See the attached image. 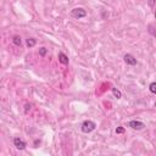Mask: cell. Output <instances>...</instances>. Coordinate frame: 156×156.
Segmentation results:
<instances>
[{"label":"cell","mask_w":156,"mask_h":156,"mask_svg":"<svg viewBox=\"0 0 156 156\" xmlns=\"http://www.w3.org/2000/svg\"><path fill=\"white\" fill-rule=\"evenodd\" d=\"M71 16L73 18H77V20H79V18H83L87 16V11L83 9V7H76L71 11Z\"/></svg>","instance_id":"cell-2"},{"label":"cell","mask_w":156,"mask_h":156,"mask_svg":"<svg viewBox=\"0 0 156 156\" xmlns=\"http://www.w3.org/2000/svg\"><path fill=\"white\" fill-rule=\"evenodd\" d=\"M128 126L130 128H133V129H137V130H140V129H143L144 127H145V125H144L143 122H140V121H130L128 123Z\"/></svg>","instance_id":"cell-3"},{"label":"cell","mask_w":156,"mask_h":156,"mask_svg":"<svg viewBox=\"0 0 156 156\" xmlns=\"http://www.w3.org/2000/svg\"><path fill=\"white\" fill-rule=\"evenodd\" d=\"M112 93H114V95H115L117 99H121V98H122V93L118 90L117 88H112Z\"/></svg>","instance_id":"cell-9"},{"label":"cell","mask_w":156,"mask_h":156,"mask_svg":"<svg viewBox=\"0 0 156 156\" xmlns=\"http://www.w3.org/2000/svg\"><path fill=\"white\" fill-rule=\"evenodd\" d=\"M155 107H156V103H155Z\"/></svg>","instance_id":"cell-15"},{"label":"cell","mask_w":156,"mask_h":156,"mask_svg":"<svg viewBox=\"0 0 156 156\" xmlns=\"http://www.w3.org/2000/svg\"><path fill=\"white\" fill-rule=\"evenodd\" d=\"M14 145L16 147V149L18 150H23L26 148V141L22 140L21 138H15L14 139Z\"/></svg>","instance_id":"cell-4"},{"label":"cell","mask_w":156,"mask_h":156,"mask_svg":"<svg viewBox=\"0 0 156 156\" xmlns=\"http://www.w3.org/2000/svg\"><path fill=\"white\" fill-rule=\"evenodd\" d=\"M116 133H117V134H122V133H125V128L123 127H117L116 128Z\"/></svg>","instance_id":"cell-11"},{"label":"cell","mask_w":156,"mask_h":156,"mask_svg":"<svg viewBox=\"0 0 156 156\" xmlns=\"http://www.w3.org/2000/svg\"><path fill=\"white\" fill-rule=\"evenodd\" d=\"M155 18H156V11H155Z\"/></svg>","instance_id":"cell-14"},{"label":"cell","mask_w":156,"mask_h":156,"mask_svg":"<svg viewBox=\"0 0 156 156\" xmlns=\"http://www.w3.org/2000/svg\"><path fill=\"white\" fill-rule=\"evenodd\" d=\"M149 90H150L152 94H156V82L150 83V85H149Z\"/></svg>","instance_id":"cell-10"},{"label":"cell","mask_w":156,"mask_h":156,"mask_svg":"<svg viewBox=\"0 0 156 156\" xmlns=\"http://www.w3.org/2000/svg\"><path fill=\"white\" fill-rule=\"evenodd\" d=\"M95 128H96L95 122L89 121V120L84 121L83 123H82V127H81V129H82L83 133H92L93 130H95Z\"/></svg>","instance_id":"cell-1"},{"label":"cell","mask_w":156,"mask_h":156,"mask_svg":"<svg viewBox=\"0 0 156 156\" xmlns=\"http://www.w3.org/2000/svg\"><path fill=\"white\" fill-rule=\"evenodd\" d=\"M12 43L15 44V45H17V47H21V45H22V39H21V37H20V36H14V37H12Z\"/></svg>","instance_id":"cell-7"},{"label":"cell","mask_w":156,"mask_h":156,"mask_svg":"<svg viewBox=\"0 0 156 156\" xmlns=\"http://www.w3.org/2000/svg\"><path fill=\"white\" fill-rule=\"evenodd\" d=\"M45 54H47V49L45 48H40L39 49V55H40V56H45Z\"/></svg>","instance_id":"cell-12"},{"label":"cell","mask_w":156,"mask_h":156,"mask_svg":"<svg viewBox=\"0 0 156 156\" xmlns=\"http://www.w3.org/2000/svg\"><path fill=\"white\" fill-rule=\"evenodd\" d=\"M123 59H125V62H126L127 65H130V66L137 65V59L133 56V55H130V54H126Z\"/></svg>","instance_id":"cell-5"},{"label":"cell","mask_w":156,"mask_h":156,"mask_svg":"<svg viewBox=\"0 0 156 156\" xmlns=\"http://www.w3.org/2000/svg\"><path fill=\"white\" fill-rule=\"evenodd\" d=\"M155 29H156V28H155ZM150 32H151V33H152V34H154V36L156 37V31H155V32H154V31H150Z\"/></svg>","instance_id":"cell-13"},{"label":"cell","mask_w":156,"mask_h":156,"mask_svg":"<svg viewBox=\"0 0 156 156\" xmlns=\"http://www.w3.org/2000/svg\"><path fill=\"white\" fill-rule=\"evenodd\" d=\"M59 61L62 63V65H69V56L66 55L65 52L60 51L59 52Z\"/></svg>","instance_id":"cell-6"},{"label":"cell","mask_w":156,"mask_h":156,"mask_svg":"<svg viewBox=\"0 0 156 156\" xmlns=\"http://www.w3.org/2000/svg\"><path fill=\"white\" fill-rule=\"evenodd\" d=\"M36 43H37V40H36L34 38H29V39H27V47H28V48L34 47Z\"/></svg>","instance_id":"cell-8"}]
</instances>
